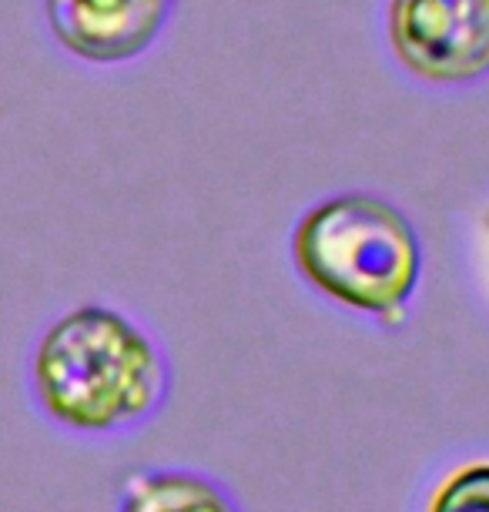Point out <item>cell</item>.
I'll use <instances>...</instances> for the list:
<instances>
[{
    "label": "cell",
    "mask_w": 489,
    "mask_h": 512,
    "mask_svg": "<svg viewBox=\"0 0 489 512\" xmlns=\"http://www.w3.org/2000/svg\"><path fill=\"white\" fill-rule=\"evenodd\" d=\"M31 379L47 419L84 436H111L155 419L171 389L158 342L108 305H78L47 325Z\"/></svg>",
    "instance_id": "6da1fadb"
},
{
    "label": "cell",
    "mask_w": 489,
    "mask_h": 512,
    "mask_svg": "<svg viewBox=\"0 0 489 512\" xmlns=\"http://www.w3.org/2000/svg\"><path fill=\"white\" fill-rule=\"evenodd\" d=\"M426 512H489V462L453 469L429 496Z\"/></svg>",
    "instance_id": "8992f818"
},
{
    "label": "cell",
    "mask_w": 489,
    "mask_h": 512,
    "mask_svg": "<svg viewBox=\"0 0 489 512\" xmlns=\"http://www.w3.org/2000/svg\"><path fill=\"white\" fill-rule=\"evenodd\" d=\"M175 0H44L54 41L88 64H124L155 47Z\"/></svg>",
    "instance_id": "277c9868"
},
{
    "label": "cell",
    "mask_w": 489,
    "mask_h": 512,
    "mask_svg": "<svg viewBox=\"0 0 489 512\" xmlns=\"http://www.w3.org/2000/svg\"><path fill=\"white\" fill-rule=\"evenodd\" d=\"M389 51L433 88H466L489 74V0H386Z\"/></svg>",
    "instance_id": "3957f363"
},
{
    "label": "cell",
    "mask_w": 489,
    "mask_h": 512,
    "mask_svg": "<svg viewBox=\"0 0 489 512\" xmlns=\"http://www.w3.org/2000/svg\"><path fill=\"white\" fill-rule=\"evenodd\" d=\"M292 265L322 298L399 328L423 278V245L392 201L342 191L295 221Z\"/></svg>",
    "instance_id": "7a4b0ae2"
},
{
    "label": "cell",
    "mask_w": 489,
    "mask_h": 512,
    "mask_svg": "<svg viewBox=\"0 0 489 512\" xmlns=\"http://www.w3.org/2000/svg\"><path fill=\"white\" fill-rule=\"evenodd\" d=\"M118 512H238L215 479L191 469H148L124 482Z\"/></svg>",
    "instance_id": "5b68a950"
},
{
    "label": "cell",
    "mask_w": 489,
    "mask_h": 512,
    "mask_svg": "<svg viewBox=\"0 0 489 512\" xmlns=\"http://www.w3.org/2000/svg\"><path fill=\"white\" fill-rule=\"evenodd\" d=\"M486 238H489V218H486Z\"/></svg>",
    "instance_id": "52a82bcc"
}]
</instances>
